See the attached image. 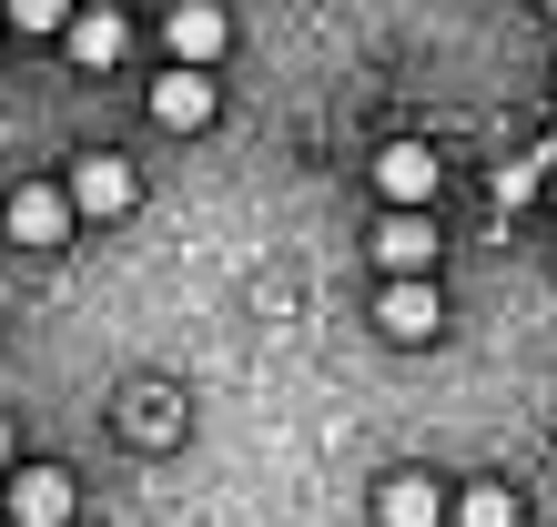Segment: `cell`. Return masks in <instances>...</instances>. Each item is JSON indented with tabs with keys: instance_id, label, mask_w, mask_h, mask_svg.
<instances>
[{
	"instance_id": "3",
	"label": "cell",
	"mask_w": 557,
	"mask_h": 527,
	"mask_svg": "<svg viewBox=\"0 0 557 527\" xmlns=\"http://www.w3.org/2000/svg\"><path fill=\"white\" fill-rule=\"evenodd\" d=\"M72 507H82L72 467H11V517L21 527H72Z\"/></svg>"
},
{
	"instance_id": "4",
	"label": "cell",
	"mask_w": 557,
	"mask_h": 527,
	"mask_svg": "<svg viewBox=\"0 0 557 527\" xmlns=\"http://www.w3.org/2000/svg\"><path fill=\"white\" fill-rule=\"evenodd\" d=\"M223 41H234L223 0H173V11H162V51L173 61H223Z\"/></svg>"
},
{
	"instance_id": "6",
	"label": "cell",
	"mask_w": 557,
	"mask_h": 527,
	"mask_svg": "<svg viewBox=\"0 0 557 527\" xmlns=\"http://www.w3.org/2000/svg\"><path fill=\"white\" fill-rule=\"evenodd\" d=\"M61 51H72L82 72H112V61L133 51V21H122L112 0H102V11H72V21H61Z\"/></svg>"
},
{
	"instance_id": "14",
	"label": "cell",
	"mask_w": 557,
	"mask_h": 527,
	"mask_svg": "<svg viewBox=\"0 0 557 527\" xmlns=\"http://www.w3.org/2000/svg\"><path fill=\"white\" fill-rule=\"evenodd\" d=\"M537 11H557V0H537Z\"/></svg>"
},
{
	"instance_id": "13",
	"label": "cell",
	"mask_w": 557,
	"mask_h": 527,
	"mask_svg": "<svg viewBox=\"0 0 557 527\" xmlns=\"http://www.w3.org/2000/svg\"><path fill=\"white\" fill-rule=\"evenodd\" d=\"M0 477H11V426H0Z\"/></svg>"
},
{
	"instance_id": "10",
	"label": "cell",
	"mask_w": 557,
	"mask_h": 527,
	"mask_svg": "<svg viewBox=\"0 0 557 527\" xmlns=\"http://www.w3.org/2000/svg\"><path fill=\"white\" fill-rule=\"evenodd\" d=\"M436 173H446V162L425 143H385L375 152V193H385V204H436Z\"/></svg>"
},
{
	"instance_id": "8",
	"label": "cell",
	"mask_w": 557,
	"mask_h": 527,
	"mask_svg": "<svg viewBox=\"0 0 557 527\" xmlns=\"http://www.w3.org/2000/svg\"><path fill=\"white\" fill-rule=\"evenodd\" d=\"M375 324H385L396 345H425V335L446 324V305H436V284H425V274H396V284H385V305H375Z\"/></svg>"
},
{
	"instance_id": "1",
	"label": "cell",
	"mask_w": 557,
	"mask_h": 527,
	"mask_svg": "<svg viewBox=\"0 0 557 527\" xmlns=\"http://www.w3.org/2000/svg\"><path fill=\"white\" fill-rule=\"evenodd\" d=\"M0 223H11V244H30V254L72 244V223H82V213H72V183H61V193H51V183H21V193H11V213H0Z\"/></svg>"
},
{
	"instance_id": "9",
	"label": "cell",
	"mask_w": 557,
	"mask_h": 527,
	"mask_svg": "<svg viewBox=\"0 0 557 527\" xmlns=\"http://www.w3.org/2000/svg\"><path fill=\"white\" fill-rule=\"evenodd\" d=\"M375 527H446L436 477H425V467H396V477L375 487Z\"/></svg>"
},
{
	"instance_id": "12",
	"label": "cell",
	"mask_w": 557,
	"mask_h": 527,
	"mask_svg": "<svg viewBox=\"0 0 557 527\" xmlns=\"http://www.w3.org/2000/svg\"><path fill=\"white\" fill-rule=\"evenodd\" d=\"M72 11H82V0H11V30H51V41H61Z\"/></svg>"
},
{
	"instance_id": "2",
	"label": "cell",
	"mask_w": 557,
	"mask_h": 527,
	"mask_svg": "<svg viewBox=\"0 0 557 527\" xmlns=\"http://www.w3.org/2000/svg\"><path fill=\"white\" fill-rule=\"evenodd\" d=\"M133 204H143V183H133V162H122V152H82L72 162V213L112 223V213H133Z\"/></svg>"
},
{
	"instance_id": "5",
	"label": "cell",
	"mask_w": 557,
	"mask_h": 527,
	"mask_svg": "<svg viewBox=\"0 0 557 527\" xmlns=\"http://www.w3.org/2000/svg\"><path fill=\"white\" fill-rule=\"evenodd\" d=\"M375 264H385V274H425V264H436V213L396 204V213L375 223Z\"/></svg>"
},
{
	"instance_id": "11",
	"label": "cell",
	"mask_w": 557,
	"mask_h": 527,
	"mask_svg": "<svg viewBox=\"0 0 557 527\" xmlns=\"http://www.w3.org/2000/svg\"><path fill=\"white\" fill-rule=\"evenodd\" d=\"M456 527H517V487H467V498H456Z\"/></svg>"
},
{
	"instance_id": "7",
	"label": "cell",
	"mask_w": 557,
	"mask_h": 527,
	"mask_svg": "<svg viewBox=\"0 0 557 527\" xmlns=\"http://www.w3.org/2000/svg\"><path fill=\"white\" fill-rule=\"evenodd\" d=\"M152 122H162V132H203V122H213V82H203V61H173V72L152 82Z\"/></svg>"
}]
</instances>
